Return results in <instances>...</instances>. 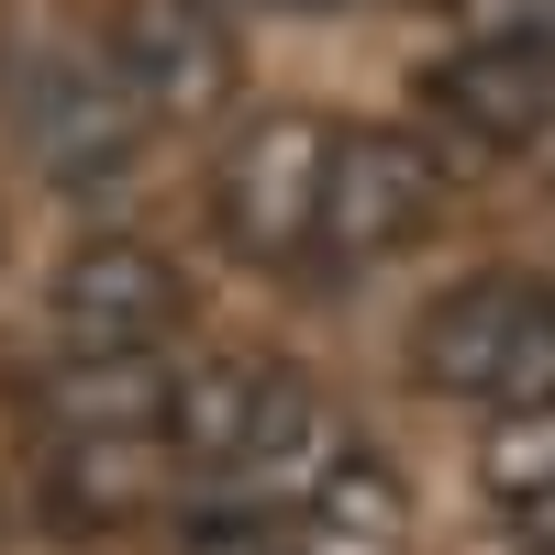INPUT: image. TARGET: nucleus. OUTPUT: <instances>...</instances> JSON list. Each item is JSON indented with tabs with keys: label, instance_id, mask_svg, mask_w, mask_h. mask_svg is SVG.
<instances>
[{
	"label": "nucleus",
	"instance_id": "2",
	"mask_svg": "<svg viewBox=\"0 0 555 555\" xmlns=\"http://www.w3.org/2000/svg\"><path fill=\"white\" fill-rule=\"evenodd\" d=\"M411 378L434 400L478 411H544L555 400V278L533 267H478L423 300L411 322Z\"/></svg>",
	"mask_w": 555,
	"mask_h": 555
},
{
	"label": "nucleus",
	"instance_id": "9",
	"mask_svg": "<svg viewBox=\"0 0 555 555\" xmlns=\"http://www.w3.org/2000/svg\"><path fill=\"white\" fill-rule=\"evenodd\" d=\"M267 400H278V356L211 345V356L178 366V389H167V444H178V467H190V489H234L245 444H256V423H267Z\"/></svg>",
	"mask_w": 555,
	"mask_h": 555
},
{
	"label": "nucleus",
	"instance_id": "10",
	"mask_svg": "<svg viewBox=\"0 0 555 555\" xmlns=\"http://www.w3.org/2000/svg\"><path fill=\"white\" fill-rule=\"evenodd\" d=\"M167 356H56L34 378V423L44 434H167Z\"/></svg>",
	"mask_w": 555,
	"mask_h": 555
},
{
	"label": "nucleus",
	"instance_id": "8",
	"mask_svg": "<svg viewBox=\"0 0 555 555\" xmlns=\"http://www.w3.org/2000/svg\"><path fill=\"white\" fill-rule=\"evenodd\" d=\"M190 489V467H178L167 434H44V522L56 533H133L145 512H167V500Z\"/></svg>",
	"mask_w": 555,
	"mask_h": 555
},
{
	"label": "nucleus",
	"instance_id": "4",
	"mask_svg": "<svg viewBox=\"0 0 555 555\" xmlns=\"http://www.w3.org/2000/svg\"><path fill=\"white\" fill-rule=\"evenodd\" d=\"M345 122L322 112H256L234 122V145L211 156V234L245 267H311L322 245V190H334Z\"/></svg>",
	"mask_w": 555,
	"mask_h": 555
},
{
	"label": "nucleus",
	"instance_id": "16",
	"mask_svg": "<svg viewBox=\"0 0 555 555\" xmlns=\"http://www.w3.org/2000/svg\"><path fill=\"white\" fill-rule=\"evenodd\" d=\"M0 522H12V512H0Z\"/></svg>",
	"mask_w": 555,
	"mask_h": 555
},
{
	"label": "nucleus",
	"instance_id": "11",
	"mask_svg": "<svg viewBox=\"0 0 555 555\" xmlns=\"http://www.w3.org/2000/svg\"><path fill=\"white\" fill-rule=\"evenodd\" d=\"M400 544H411V500L366 444L289 512V555H400Z\"/></svg>",
	"mask_w": 555,
	"mask_h": 555
},
{
	"label": "nucleus",
	"instance_id": "3",
	"mask_svg": "<svg viewBox=\"0 0 555 555\" xmlns=\"http://www.w3.org/2000/svg\"><path fill=\"white\" fill-rule=\"evenodd\" d=\"M423 122L467 156H522L555 133V0H467V44L423 67Z\"/></svg>",
	"mask_w": 555,
	"mask_h": 555
},
{
	"label": "nucleus",
	"instance_id": "6",
	"mask_svg": "<svg viewBox=\"0 0 555 555\" xmlns=\"http://www.w3.org/2000/svg\"><path fill=\"white\" fill-rule=\"evenodd\" d=\"M44 322L56 356H167V334L190 322V278L133 234H89L44 278Z\"/></svg>",
	"mask_w": 555,
	"mask_h": 555
},
{
	"label": "nucleus",
	"instance_id": "7",
	"mask_svg": "<svg viewBox=\"0 0 555 555\" xmlns=\"http://www.w3.org/2000/svg\"><path fill=\"white\" fill-rule=\"evenodd\" d=\"M101 44H112V67H122L133 101H145L156 133L167 122H222L234 89H245V44L222 34L211 0H122Z\"/></svg>",
	"mask_w": 555,
	"mask_h": 555
},
{
	"label": "nucleus",
	"instance_id": "14",
	"mask_svg": "<svg viewBox=\"0 0 555 555\" xmlns=\"http://www.w3.org/2000/svg\"><path fill=\"white\" fill-rule=\"evenodd\" d=\"M533 555H555V544H533Z\"/></svg>",
	"mask_w": 555,
	"mask_h": 555
},
{
	"label": "nucleus",
	"instance_id": "5",
	"mask_svg": "<svg viewBox=\"0 0 555 555\" xmlns=\"http://www.w3.org/2000/svg\"><path fill=\"white\" fill-rule=\"evenodd\" d=\"M444 211H455V167H444L434 133L356 122L345 145H334V190H322V245H311V267L366 278V267H389V256H411V245H434Z\"/></svg>",
	"mask_w": 555,
	"mask_h": 555
},
{
	"label": "nucleus",
	"instance_id": "1",
	"mask_svg": "<svg viewBox=\"0 0 555 555\" xmlns=\"http://www.w3.org/2000/svg\"><path fill=\"white\" fill-rule=\"evenodd\" d=\"M0 112H12L23 133V156L44 190H67V201H112L133 156H145V101L122 89L112 67V44H67V34H34L0 56Z\"/></svg>",
	"mask_w": 555,
	"mask_h": 555
},
{
	"label": "nucleus",
	"instance_id": "15",
	"mask_svg": "<svg viewBox=\"0 0 555 555\" xmlns=\"http://www.w3.org/2000/svg\"><path fill=\"white\" fill-rule=\"evenodd\" d=\"M455 12H467V0H455Z\"/></svg>",
	"mask_w": 555,
	"mask_h": 555
},
{
	"label": "nucleus",
	"instance_id": "12",
	"mask_svg": "<svg viewBox=\"0 0 555 555\" xmlns=\"http://www.w3.org/2000/svg\"><path fill=\"white\" fill-rule=\"evenodd\" d=\"M478 478L500 512H555V400L544 411H489V444H478Z\"/></svg>",
	"mask_w": 555,
	"mask_h": 555
},
{
	"label": "nucleus",
	"instance_id": "13",
	"mask_svg": "<svg viewBox=\"0 0 555 555\" xmlns=\"http://www.w3.org/2000/svg\"><path fill=\"white\" fill-rule=\"evenodd\" d=\"M278 12H334V0H278Z\"/></svg>",
	"mask_w": 555,
	"mask_h": 555
}]
</instances>
